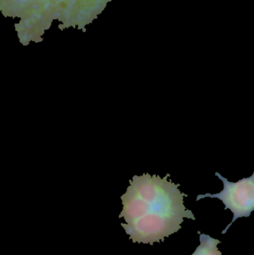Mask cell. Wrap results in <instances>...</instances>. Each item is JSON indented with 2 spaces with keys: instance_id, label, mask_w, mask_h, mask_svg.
Here are the masks:
<instances>
[{
  "instance_id": "obj_2",
  "label": "cell",
  "mask_w": 254,
  "mask_h": 255,
  "mask_svg": "<svg viewBox=\"0 0 254 255\" xmlns=\"http://www.w3.org/2000/svg\"><path fill=\"white\" fill-rule=\"evenodd\" d=\"M216 176L223 182V190L216 194L198 195L196 201L198 202L206 197L216 198L222 201L225 210L230 209L232 211L234 214L232 222L222 232V235H225L237 219L249 217L254 211V172L249 178H243L235 183L228 181L219 172H216Z\"/></svg>"
},
{
  "instance_id": "obj_1",
  "label": "cell",
  "mask_w": 254,
  "mask_h": 255,
  "mask_svg": "<svg viewBox=\"0 0 254 255\" xmlns=\"http://www.w3.org/2000/svg\"><path fill=\"white\" fill-rule=\"evenodd\" d=\"M169 175H134L121 196L123 209L119 217L126 222L121 226L134 244L164 242L181 229L183 219L196 220L183 205L188 195L180 191V184L168 181Z\"/></svg>"
},
{
  "instance_id": "obj_3",
  "label": "cell",
  "mask_w": 254,
  "mask_h": 255,
  "mask_svg": "<svg viewBox=\"0 0 254 255\" xmlns=\"http://www.w3.org/2000/svg\"><path fill=\"white\" fill-rule=\"evenodd\" d=\"M200 234L201 244L197 247L195 253L192 255H222V253L218 250V244H222L219 240L212 238L209 235Z\"/></svg>"
}]
</instances>
